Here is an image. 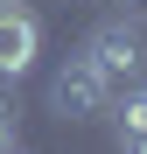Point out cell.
I'll return each mask as SVG.
<instances>
[{"instance_id": "3", "label": "cell", "mask_w": 147, "mask_h": 154, "mask_svg": "<svg viewBox=\"0 0 147 154\" xmlns=\"http://www.w3.org/2000/svg\"><path fill=\"white\" fill-rule=\"evenodd\" d=\"M112 105V91H105V77H98L84 56H70L56 77H49V112L56 119H98Z\"/></svg>"}, {"instance_id": "4", "label": "cell", "mask_w": 147, "mask_h": 154, "mask_svg": "<svg viewBox=\"0 0 147 154\" xmlns=\"http://www.w3.org/2000/svg\"><path fill=\"white\" fill-rule=\"evenodd\" d=\"M126 105H119V147H126L133 133H147V84H133V91H119Z\"/></svg>"}, {"instance_id": "2", "label": "cell", "mask_w": 147, "mask_h": 154, "mask_svg": "<svg viewBox=\"0 0 147 154\" xmlns=\"http://www.w3.org/2000/svg\"><path fill=\"white\" fill-rule=\"evenodd\" d=\"M35 56H42V21H35V7H28V0H0V77L21 84V77L35 70Z\"/></svg>"}, {"instance_id": "5", "label": "cell", "mask_w": 147, "mask_h": 154, "mask_svg": "<svg viewBox=\"0 0 147 154\" xmlns=\"http://www.w3.org/2000/svg\"><path fill=\"white\" fill-rule=\"evenodd\" d=\"M0 119L14 126V84H7V77H0Z\"/></svg>"}, {"instance_id": "7", "label": "cell", "mask_w": 147, "mask_h": 154, "mask_svg": "<svg viewBox=\"0 0 147 154\" xmlns=\"http://www.w3.org/2000/svg\"><path fill=\"white\" fill-rule=\"evenodd\" d=\"M126 154H147V133H133V140H126Z\"/></svg>"}, {"instance_id": "6", "label": "cell", "mask_w": 147, "mask_h": 154, "mask_svg": "<svg viewBox=\"0 0 147 154\" xmlns=\"http://www.w3.org/2000/svg\"><path fill=\"white\" fill-rule=\"evenodd\" d=\"M0 154H14V126L7 119H0Z\"/></svg>"}, {"instance_id": "1", "label": "cell", "mask_w": 147, "mask_h": 154, "mask_svg": "<svg viewBox=\"0 0 147 154\" xmlns=\"http://www.w3.org/2000/svg\"><path fill=\"white\" fill-rule=\"evenodd\" d=\"M77 56L105 77V91L119 98V91H133L140 77H147V35H140V21H105V28H98Z\"/></svg>"}]
</instances>
